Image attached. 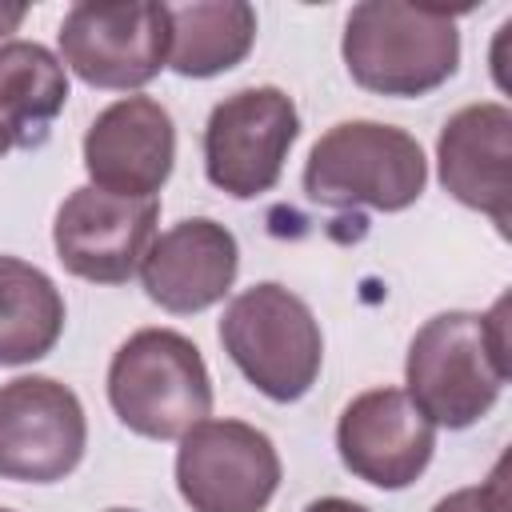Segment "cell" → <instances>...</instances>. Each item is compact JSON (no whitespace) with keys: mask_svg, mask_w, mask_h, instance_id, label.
Listing matches in <instances>:
<instances>
[{"mask_svg":"<svg viewBox=\"0 0 512 512\" xmlns=\"http://www.w3.org/2000/svg\"><path fill=\"white\" fill-rule=\"evenodd\" d=\"M508 300L488 312H436L408 344L404 392L436 428H472L508 384Z\"/></svg>","mask_w":512,"mask_h":512,"instance_id":"cell-1","label":"cell"},{"mask_svg":"<svg viewBox=\"0 0 512 512\" xmlns=\"http://www.w3.org/2000/svg\"><path fill=\"white\" fill-rule=\"evenodd\" d=\"M340 56L348 76L376 96H428L460 68V28L452 12L400 0H364L344 20Z\"/></svg>","mask_w":512,"mask_h":512,"instance_id":"cell-2","label":"cell"},{"mask_svg":"<svg viewBox=\"0 0 512 512\" xmlns=\"http://www.w3.org/2000/svg\"><path fill=\"white\" fill-rule=\"evenodd\" d=\"M428 160L412 132L380 120L332 124L304 160V192L320 208L404 212L424 196Z\"/></svg>","mask_w":512,"mask_h":512,"instance_id":"cell-3","label":"cell"},{"mask_svg":"<svg viewBox=\"0 0 512 512\" xmlns=\"http://www.w3.org/2000/svg\"><path fill=\"white\" fill-rule=\"evenodd\" d=\"M108 404L128 432L144 440H180L212 416V376L184 332L140 328L112 352Z\"/></svg>","mask_w":512,"mask_h":512,"instance_id":"cell-4","label":"cell"},{"mask_svg":"<svg viewBox=\"0 0 512 512\" xmlns=\"http://www.w3.org/2000/svg\"><path fill=\"white\" fill-rule=\"evenodd\" d=\"M220 344L240 376L276 404L308 396L324 364L320 320L276 280L252 284L228 300L220 316Z\"/></svg>","mask_w":512,"mask_h":512,"instance_id":"cell-5","label":"cell"},{"mask_svg":"<svg viewBox=\"0 0 512 512\" xmlns=\"http://www.w3.org/2000/svg\"><path fill=\"white\" fill-rule=\"evenodd\" d=\"M172 20L156 0L72 4L60 20V64L92 88L132 92L168 68Z\"/></svg>","mask_w":512,"mask_h":512,"instance_id":"cell-6","label":"cell"},{"mask_svg":"<svg viewBox=\"0 0 512 512\" xmlns=\"http://www.w3.org/2000/svg\"><path fill=\"white\" fill-rule=\"evenodd\" d=\"M296 136L300 112L284 88H240L208 112L204 176L232 200H256L276 188Z\"/></svg>","mask_w":512,"mask_h":512,"instance_id":"cell-7","label":"cell"},{"mask_svg":"<svg viewBox=\"0 0 512 512\" xmlns=\"http://www.w3.org/2000/svg\"><path fill=\"white\" fill-rule=\"evenodd\" d=\"M176 488L192 512H264L280 488V452L244 420H200L180 436Z\"/></svg>","mask_w":512,"mask_h":512,"instance_id":"cell-8","label":"cell"},{"mask_svg":"<svg viewBox=\"0 0 512 512\" xmlns=\"http://www.w3.org/2000/svg\"><path fill=\"white\" fill-rule=\"evenodd\" d=\"M88 448L80 396L52 376L0 384V480L56 484L76 472Z\"/></svg>","mask_w":512,"mask_h":512,"instance_id":"cell-9","label":"cell"},{"mask_svg":"<svg viewBox=\"0 0 512 512\" xmlns=\"http://www.w3.org/2000/svg\"><path fill=\"white\" fill-rule=\"evenodd\" d=\"M160 200H124L92 184L64 196L52 224L56 260L88 284H128L156 236Z\"/></svg>","mask_w":512,"mask_h":512,"instance_id":"cell-10","label":"cell"},{"mask_svg":"<svg viewBox=\"0 0 512 512\" xmlns=\"http://www.w3.org/2000/svg\"><path fill=\"white\" fill-rule=\"evenodd\" d=\"M340 464L384 492H400L424 476L436 452V424L404 388H368L352 396L336 420Z\"/></svg>","mask_w":512,"mask_h":512,"instance_id":"cell-11","label":"cell"},{"mask_svg":"<svg viewBox=\"0 0 512 512\" xmlns=\"http://www.w3.org/2000/svg\"><path fill=\"white\" fill-rule=\"evenodd\" d=\"M84 172L92 188L124 200L156 196L176 164L172 112L152 96H120L84 132Z\"/></svg>","mask_w":512,"mask_h":512,"instance_id":"cell-12","label":"cell"},{"mask_svg":"<svg viewBox=\"0 0 512 512\" xmlns=\"http://www.w3.org/2000/svg\"><path fill=\"white\" fill-rule=\"evenodd\" d=\"M240 272L236 236L212 216H188L152 236L140 260V284L152 304L172 316H192L220 304Z\"/></svg>","mask_w":512,"mask_h":512,"instance_id":"cell-13","label":"cell"},{"mask_svg":"<svg viewBox=\"0 0 512 512\" xmlns=\"http://www.w3.org/2000/svg\"><path fill=\"white\" fill-rule=\"evenodd\" d=\"M440 184L452 200L484 212L500 236L512 220V112L500 100L464 104L452 112L436 140Z\"/></svg>","mask_w":512,"mask_h":512,"instance_id":"cell-14","label":"cell"},{"mask_svg":"<svg viewBox=\"0 0 512 512\" xmlns=\"http://www.w3.org/2000/svg\"><path fill=\"white\" fill-rule=\"evenodd\" d=\"M68 104V68L36 40L0 44V156L48 140Z\"/></svg>","mask_w":512,"mask_h":512,"instance_id":"cell-15","label":"cell"},{"mask_svg":"<svg viewBox=\"0 0 512 512\" xmlns=\"http://www.w3.org/2000/svg\"><path fill=\"white\" fill-rule=\"evenodd\" d=\"M168 20V68L188 80H208L236 68L256 44V8L244 0L168 4Z\"/></svg>","mask_w":512,"mask_h":512,"instance_id":"cell-16","label":"cell"},{"mask_svg":"<svg viewBox=\"0 0 512 512\" xmlns=\"http://www.w3.org/2000/svg\"><path fill=\"white\" fill-rule=\"evenodd\" d=\"M64 316V296L44 268L0 256V368L44 360L64 332Z\"/></svg>","mask_w":512,"mask_h":512,"instance_id":"cell-17","label":"cell"},{"mask_svg":"<svg viewBox=\"0 0 512 512\" xmlns=\"http://www.w3.org/2000/svg\"><path fill=\"white\" fill-rule=\"evenodd\" d=\"M432 512H508V484H504V464H496V472L484 484L472 488H456L444 500L432 504Z\"/></svg>","mask_w":512,"mask_h":512,"instance_id":"cell-18","label":"cell"},{"mask_svg":"<svg viewBox=\"0 0 512 512\" xmlns=\"http://www.w3.org/2000/svg\"><path fill=\"white\" fill-rule=\"evenodd\" d=\"M304 512H372V508H364V504H356L348 496H320V500L304 504Z\"/></svg>","mask_w":512,"mask_h":512,"instance_id":"cell-19","label":"cell"},{"mask_svg":"<svg viewBox=\"0 0 512 512\" xmlns=\"http://www.w3.org/2000/svg\"><path fill=\"white\" fill-rule=\"evenodd\" d=\"M108 512H136V508H108Z\"/></svg>","mask_w":512,"mask_h":512,"instance_id":"cell-20","label":"cell"},{"mask_svg":"<svg viewBox=\"0 0 512 512\" xmlns=\"http://www.w3.org/2000/svg\"><path fill=\"white\" fill-rule=\"evenodd\" d=\"M0 512H12V508H0Z\"/></svg>","mask_w":512,"mask_h":512,"instance_id":"cell-21","label":"cell"}]
</instances>
